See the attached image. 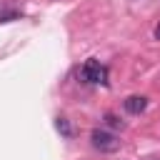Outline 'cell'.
<instances>
[{
    "mask_svg": "<svg viewBox=\"0 0 160 160\" xmlns=\"http://www.w3.org/2000/svg\"><path fill=\"white\" fill-rule=\"evenodd\" d=\"M90 145H92L95 150H100V152H115V150L120 148V140H118L115 132H108V130L95 128V130L90 132Z\"/></svg>",
    "mask_w": 160,
    "mask_h": 160,
    "instance_id": "cell-1",
    "label": "cell"
},
{
    "mask_svg": "<svg viewBox=\"0 0 160 160\" xmlns=\"http://www.w3.org/2000/svg\"><path fill=\"white\" fill-rule=\"evenodd\" d=\"M82 80L85 82H100V85H105L108 82V70H105V65L100 62V60H88L85 65H82Z\"/></svg>",
    "mask_w": 160,
    "mask_h": 160,
    "instance_id": "cell-2",
    "label": "cell"
},
{
    "mask_svg": "<svg viewBox=\"0 0 160 160\" xmlns=\"http://www.w3.org/2000/svg\"><path fill=\"white\" fill-rule=\"evenodd\" d=\"M122 105H125V110H128L130 115H140V112L148 108V98H142V95H130Z\"/></svg>",
    "mask_w": 160,
    "mask_h": 160,
    "instance_id": "cell-3",
    "label": "cell"
},
{
    "mask_svg": "<svg viewBox=\"0 0 160 160\" xmlns=\"http://www.w3.org/2000/svg\"><path fill=\"white\" fill-rule=\"evenodd\" d=\"M105 125H108V128H122L125 122H122L115 112H105Z\"/></svg>",
    "mask_w": 160,
    "mask_h": 160,
    "instance_id": "cell-4",
    "label": "cell"
},
{
    "mask_svg": "<svg viewBox=\"0 0 160 160\" xmlns=\"http://www.w3.org/2000/svg\"><path fill=\"white\" fill-rule=\"evenodd\" d=\"M55 128H58V130H60L65 138H70V135H72V130H70V122H68L65 118H58V120H55Z\"/></svg>",
    "mask_w": 160,
    "mask_h": 160,
    "instance_id": "cell-5",
    "label": "cell"
},
{
    "mask_svg": "<svg viewBox=\"0 0 160 160\" xmlns=\"http://www.w3.org/2000/svg\"><path fill=\"white\" fill-rule=\"evenodd\" d=\"M155 38H158V40H160V22H158V25H155Z\"/></svg>",
    "mask_w": 160,
    "mask_h": 160,
    "instance_id": "cell-6",
    "label": "cell"
}]
</instances>
